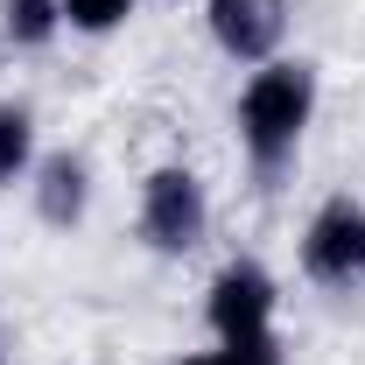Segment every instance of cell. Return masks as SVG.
I'll use <instances>...</instances> for the list:
<instances>
[{"label": "cell", "instance_id": "cell-1", "mask_svg": "<svg viewBox=\"0 0 365 365\" xmlns=\"http://www.w3.org/2000/svg\"><path fill=\"white\" fill-rule=\"evenodd\" d=\"M232 127H239V148H246L253 176L274 182L317 127V63H302V56L260 63L232 98Z\"/></svg>", "mask_w": 365, "mask_h": 365}, {"label": "cell", "instance_id": "cell-2", "mask_svg": "<svg viewBox=\"0 0 365 365\" xmlns=\"http://www.w3.org/2000/svg\"><path fill=\"white\" fill-rule=\"evenodd\" d=\"M134 232L148 253L162 260H182L211 239V190L190 162H155L140 176V204H134Z\"/></svg>", "mask_w": 365, "mask_h": 365}, {"label": "cell", "instance_id": "cell-3", "mask_svg": "<svg viewBox=\"0 0 365 365\" xmlns=\"http://www.w3.org/2000/svg\"><path fill=\"white\" fill-rule=\"evenodd\" d=\"M295 260L317 288H359L365 281V204L359 197H323L295 239Z\"/></svg>", "mask_w": 365, "mask_h": 365}, {"label": "cell", "instance_id": "cell-4", "mask_svg": "<svg viewBox=\"0 0 365 365\" xmlns=\"http://www.w3.org/2000/svg\"><path fill=\"white\" fill-rule=\"evenodd\" d=\"M281 317V281H274L253 253H239L225 267L211 274V288H204V323H211V337H246V330H274Z\"/></svg>", "mask_w": 365, "mask_h": 365}, {"label": "cell", "instance_id": "cell-5", "mask_svg": "<svg viewBox=\"0 0 365 365\" xmlns=\"http://www.w3.org/2000/svg\"><path fill=\"white\" fill-rule=\"evenodd\" d=\"M204 36L225 63L260 71L288 43V0H204Z\"/></svg>", "mask_w": 365, "mask_h": 365}, {"label": "cell", "instance_id": "cell-6", "mask_svg": "<svg viewBox=\"0 0 365 365\" xmlns=\"http://www.w3.org/2000/svg\"><path fill=\"white\" fill-rule=\"evenodd\" d=\"M29 197H36V218H43L49 232L85 225V211H91V162L78 155V148L43 155V162L29 169Z\"/></svg>", "mask_w": 365, "mask_h": 365}, {"label": "cell", "instance_id": "cell-7", "mask_svg": "<svg viewBox=\"0 0 365 365\" xmlns=\"http://www.w3.org/2000/svg\"><path fill=\"white\" fill-rule=\"evenodd\" d=\"M43 162V140H36V113L21 98H0V190L29 182V169Z\"/></svg>", "mask_w": 365, "mask_h": 365}, {"label": "cell", "instance_id": "cell-8", "mask_svg": "<svg viewBox=\"0 0 365 365\" xmlns=\"http://www.w3.org/2000/svg\"><path fill=\"white\" fill-rule=\"evenodd\" d=\"M63 36V0H0V43L7 49H49Z\"/></svg>", "mask_w": 365, "mask_h": 365}, {"label": "cell", "instance_id": "cell-9", "mask_svg": "<svg viewBox=\"0 0 365 365\" xmlns=\"http://www.w3.org/2000/svg\"><path fill=\"white\" fill-rule=\"evenodd\" d=\"M134 7L140 0H63V29L98 43V36H120V29L134 21Z\"/></svg>", "mask_w": 365, "mask_h": 365}, {"label": "cell", "instance_id": "cell-10", "mask_svg": "<svg viewBox=\"0 0 365 365\" xmlns=\"http://www.w3.org/2000/svg\"><path fill=\"white\" fill-rule=\"evenodd\" d=\"M218 365H288L274 330H246V337H218Z\"/></svg>", "mask_w": 365, "mask_h": 365}, {"label": "cell", "instance_id": "cell-11", "mask_svg": "<svg viewBox=\"0 0 365 365\" xmlns=\"http://www.w3.org/2000/svg\"><path fill=\"white\" fill-rule=\"evenodd\" d=\"M176 365H218V351H182Z\"/></svg>", "mask_w": 365, "mask_h": 365}, {"label": "cell", "instance_id": "cell-12", "mask_svg": "<svg viewBox=\"0 0 365 365\" xmlns=\"http://www.w3.org/2000/svg\"><path fill=\"white\" fill-rule=\"evenodd\" d=\"M0 365H7V351H0Z\"/></svg>", "mask_w": 365, "mask_h": 365}]
</instances>
